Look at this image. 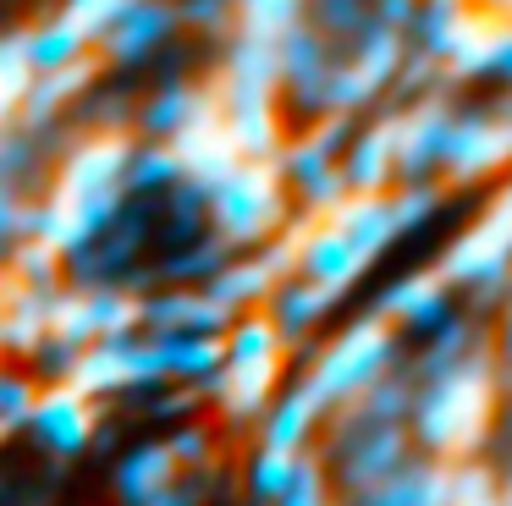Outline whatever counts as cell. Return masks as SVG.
<instances>
[{"instance_id": "obj_2", "label": "cell", "mask_w": 512, "mask_h": 506, "mask_svg": "<svg viewBox=\"0 0 512 506\" xmlns=\"http://www.w3.org/2000/svg\"><path fill=\"white\" fill-rule=\"evenodd\" d=\"M386 358H391L386 330H380V325H358L353 336H342L320 358V369L309 374V391L336 413V407L358 402V396H364L375 380H386Z\"/></svg>"}, {"instance_id": "obj_6", "label": "cell", "mask_w": 512, "mask_h": 506, "mask_svg": "<svg viewBox=\"0 0 512 506\" xmlns=\"http://www.w3.org/2000/svg\"><path fill=\"white\" fill-rule=\"evenodd\" d=\"M182 473V457L171 440H160V446H138L122 457V468H116V495H122V506H144L155 501V495H166L171 484H177Z\"/></svg>"}, {"instance_id": "obj_7", "label": "cell", "mask_w": 512, "mask_h": 506, "mask_svg": "<svg viewBox=\"0 0 512 506\" xmlns=\"http://www.w3.org/2000/svg\"><path fill=\"white\" fill-rule=\"evenodd\" d=\"M331 413V407L320 402V396L309 391V380L298 385V391H287L276 407L265 413V429H259V440H270V446H298L309 451V435L320 429V418Z\"/></svg>"}, {"instance_id": "obj_4", "label": "cell", "mask_w": 512, "mask_h": 506, "mask_svg": "<svg viewBox=\"0 0 512 506\" xmlns=\"http://www.w3.org/2000/svg\"><path fill=\"white\" fill-rule=\"evenodd\" d=\"M457 501V462L430 457V451H413L386 484L364 495H347V506H452Z\"/></svg>"}, {"instance_id": "obj_3", "label": "cell", "mask_w": 512, "mask_h": 506, "mask_svg": "<svg viewBox=\"0 0 512 506\" xmlns=\"http://www.w3.org/2000/svg\"><path fill=\"white\" fill-rule=\"evenodd\" d=\"M408 457H413V446H408V435H402L397 424H375V429L342 435V446H336V484H342V501L386 484Z\"/></svg>"}, {"instance_id": "obj_1", "label": "cell", "mask_w": 512, "mask_h": 506, "mask_svg": "<svg viewBox=\"0 0 512 506\" xmlns=\"http://www.w3.org/2000/svg\"><path fill=\"white\" fill-rule=\"evenodd\" d=\"M413 440H419L430 457L446 462H468L490 446V429H496V374L485 358L468 363H446L430 374L419 396H413Z\"/></svg>"}, {"instance_id": "obj_5", "label": "cell", "mask_w": 512, "mask_h": 506, "mask_svg": "<svg viewBox=\"0 0 512 506\" xmlns=\"http://www.w3.org/2000/svg\"><path fill=\"white\" fill-rule=\"evenodd\" d=\"M39 435V446H50L56 457H72V451H83L94 440V429H100V407H94L89 391H78V385H56V391H39V407H34V424H28Z\"/></svg>"}, {"instance_id": "obj_8", "label": "cell", "mask_w": 512, "mask_h": 506, "mask_svg": "<svg viewBox=\"0 0 512 506\" xmlns=\"http://www.w3.org/2000/svg\"><path fill=\"white\" fill-rule=\"evenodd\" d=\"M303 468H309V451H298V446H270V440H259L254 457H248V490H254L259 506H276L281 495L298 484Z\"/></svg>"}, {"instance_id": "obj_10", "label": "cell", "mask_w": 512, "mask_h": 506, "mask_svg": "<svg viewBox=\"0 0 512 506\" xmlns=\"http://www.w3.org/2000/svg\"><path fill=\"white\" fill-rule=\"evenodd\" d=\"M34 407H39V391L28 380H12L6 385V435H17V429L34 424Z\"/></svg>"}, {"instance_id": "obj_11", "label": "cell", "mask_w": 512, "mask_h": 506, "mask_svg": "<svg viewBox=\"0 0 512 506\" xmlns=\"http://www.w3.org/2000/svg\"><path fill=\"white\" fill-rule=\"evenodd\" d=\"M171 446H177L182 468H204L210 462V429H182V435H171Z\"/></svg>"}, {"instance_id": "obj_12", "label": "cell", "mask_w": 512, "mask_h": 506, "mask_svg": "<svg viewBox=\"0 0 512 506\" xmlns=\"http://www.w3.org/2000/svg\"><path fill=\"white\" fill-rule=\"evenodd\" d=\"M452 506H507V495H501V490H490V495H463V501H452Z\"/></svg>"}, {"instance_id": "obj_9", "label": "cell", "mask_w": 512, "mask_h": 506, "mask_svg": "<svg viewBox=\"0 0 512 506\" xmlns=\"http://www.w3.org/2000/svg\"><path fill=\"white\" fill-rule=\"evenodd\" d=\"M276 506H336V495H331V484H325V468L309 457V468L298 473V484H292L287 495H281Z\"/></svg>"}]
</instances>
